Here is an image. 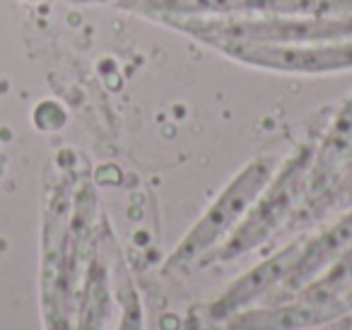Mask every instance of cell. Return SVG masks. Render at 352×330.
Here are the masks:
<instances>
[{
  "mask_svg": "<svg viewBox=\"0 0 352 330\" xmlns=\"http://www.w3.org/2000/svg\"><path fill=\"white\" fill-rule=\"evenodd\" d=\"M270 174H273V164L268 160H258L244 169L230 188L222 193V198L208 210L206 217L198 222V227L188 234L182 241V246L176 248L174 256L169 258V270H184V267L193 265L203 253H208L217 241H222L227 232L234 229V224L241 219V214L251 208L254 198L268 186Z\"/></svg>",
  "mask_w": 352,
  "mask_h": 330,
  "instance_id": "obj_1",
  "label": "cell"
},
{
  "mask_svg": "<svg viewBox=\"0 0 352 330\" xmlns=\"http://www.w3.org/2000/svg\"><path fill=\"white\" fill-rule=\"evenodd\" d=\"M309 171H311V147H304L292 162L283 169L280 179L268 188L265 198L258 203V208L249 214L246 224L241 229H236L234 236L227 241V246L222 251H217L212 258L217 261H230L241 253L251 251L258 243H263L275 229L283 224V219L292 212V208L297 205V198L302 193H307L309 186Z\"/></svg>",
  "mask_w": 352,
  "mask_h": 330,
  "instance_id": "obj_2",
  "label": "cell"
},
{
  "mask_svg": "<svg viewBox=\"0 0 352 330\" xmlns=\"http://www.w3.org/2000/svg\"><path fill=\"white\" fill-rule=\"evenodd\" d=\"M352 246V214L336 224V227L326 229L318 236H314L311 241L299 243L297 261H294L292 270L287 272L283 282L275 287L268 294L270 306L285 304L292 301L294 296H299L304 289L314 285L316 280H321L328 270L338 263V258Z\"/></svg>",
  "mask_w": 352,
  "mask_h": 330,
  "instance_id": "obj_3",
  "label": "cell"
},
{
  "mask_svg": "<svg viewBox=\"0 0 352 330\" xmlns=\"http://www.w3.org/2000/svg\"><path fill=\"white\" fill-rule=\"evenodd\" d=\"M297 253H299V243H292V246L283 248L278 256L268 258L263 265L246 272L239 282H234V285L210 306V316L215 320H230L232 316L251 309V304H254L256 299L268 296L270 292L287 277V272L292 270L294 261H297Z\"/></svg>",
  "mask_w": 352,
  "mask_h": 330,
  "instance_id": "obj_4",
  "label": "cell"
},
{
  "mask_svg": "<svg viewBox=\"0 0 352 330\" xmlns=\"http://www.w3.org/2000/svg\"><path fill=\"white\" fill-rule=\"evenodd\" d=\"M333 6H352L350 0H145V8H157L164 12H251V10H280V12H321L326 15Z\"/></svg>",
  "mask_w": 352,
  "mask_h": 330,
  "instance_id": "obj_5",
  "label": "cell"
},
{
  "mask_svg": "<svg viewBox=\"0 0 352 330\" xmlns=\"http://www.w3.org/2000/svg\"><path fill=\"white\" fill-rule=\"evenodd\" d=\"M198 34H220L234 39H333V36H352V22H280L278 27L268 25H184Z\"/></svg>",
  "mask_w": 352,
  "mask_h": 330,
  "instance_id": "obj_6",
  "label": "cell"
},
{
  "mask_svg": "<svg viewBox=\"0 0 352 330\" xmlns=\"http://www.w3.org/2000/svg\"><path fill=\"white\" fill-rule=\"evenodd\" d=\"M328 299H331L338 318H340V316H345V314H350V311H352V285L347 287L345 292H340L338 296H328Z\"/></svg>",
  "mask_w": 352,
  "mask_h": 330,
  "instance_id": "obj_7",
  "label": "cell"
}]
</instances>
